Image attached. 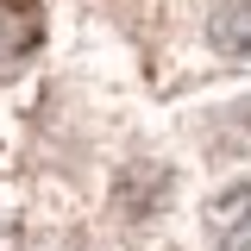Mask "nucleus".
I'll use <instances>...</instances> for the list:
<instances>
[{
    "label": "nucleus",
    "mask_w": 251,
    "mask_h": 251,
    "mask_svg": "<svg viewBox=\"0 0 251 251\" xmlns=\"http://www.w3.org/2000/svg\"><path fill=\"white\" fill-rule=\"evenodd\" d=\"M207 239L214 251H251V176L207 201Z\"/></svg>",
    "instance_id": "1"
},
{
    "label": "nucleus",
    "mask_w": 251,
    "mask_h": 251,
    "mask_svg": "<svg viewBox=\"0 0 251 251\" xmlns=\"http://www.w3.org/2000/svg\"><path fill=\"white\" fill-rule=\"evenodd\" d=\"M214 44L232 50V57H251V0H220L214 6Z\"/></svg>",
    "instance_id": "2"
}]
</instances>
